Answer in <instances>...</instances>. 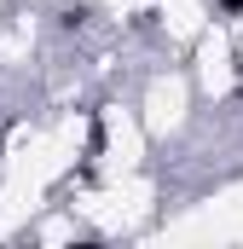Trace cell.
Wrapping results in <instances>:
<instances>
[{"instance_id":"obj_1","label":"cell","mask_w":243,"mask_h":249,"mask_svg":"<svg viewBox=\"0 0 243 249\" xmlns=\"http://www.w3.org/2000/svg\"><path fill=\"white\" fill-rule=\"evenodd\" d=\"M87 23V6H64L58 12V29H81Z\"/></svg>"},{"instance_id":"obj_2","label":"cell","mask_w":243,"mask_h":249,"mask_svg":"<svg viewBox=\"0 0 243 249\" xmlns=\"http://www.w3.org/2000/svg\"><path fill=\"white\" fill-rule=\"evenodd\" d=\"M214 12L220 18H243V0H214Z\"/></svg>"}]
</instances>
